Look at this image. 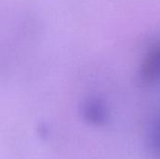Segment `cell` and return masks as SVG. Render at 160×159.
I'll list each match as a JSON object with an SVG mask.
<instances>
[{"mask_svg": "<svg viewBox=\"0 0 160 159\" xmlns=\"http://www.w3.org/2000/svg\"><path fill=\"white\" fill-rule=\"evenodd\" d=\"M141 77L146 83H157L160 82V45L152 48L142 65Z\"/></svg>", "mask_w": 160, "mask_h": 159, "instance_id": "obj_1", "label": "cell"}, {"mask_svg": "<svg viewBox=\"0 0 160 159\" xmlns=\"http://www.w3.org/2000/svg\"><path fill=\"white\" fill-rule=\"evenodd\" d=\"M148 151L152 159H160V115L156 119L151 128Z\"/></svg>", "mask_w": 160, "mask_h": 159, "instance_id": "obj_2", "label": "cell"}]
</instances>
